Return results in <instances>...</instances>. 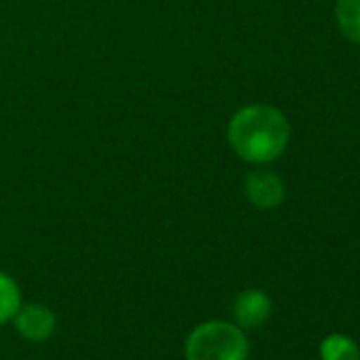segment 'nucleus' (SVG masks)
Listing matches in <instances>:
<instances>
[{"label":"nucleus","mask_w":360,"mask_h":360,"mask_svg":"<svg viewBox=\"0 0 360 360\" xmlns=\"http://www.w3.org/2000/svg\"><path fill=\"white\" fill-rule=\"evenodd\" d=\"M290 140V125L282 110L269 104L240 108L229 123L233 150L250 163H271L280 159Z\"/></svg>","instance_id":"nucleus-1"},{"label":"nucleus","mask_w":360,"mask_h":360,"mask_svg":"<svg viewBox=\"0 0 360 360\" xmlns=\"http://www.w3.org/2000/svg\"><path fill=\"white\" fill-rule=\"evenodd\" d=\"M250 343L236 322L210 320L198 324L185 341L187 360H248Z\"/></svg>","instance_id":"nucleus-2"},{"label":"nucleus","mask_w":360,"mask_h":360,"mask_svg":"<svg viewBox=\"0 0 360 360\" xmlns=\"http://www.w3.org/2000/svg\"><path fill=\"white\" fill-rule=\"evenodd\" d=\"M244 191L250 204L259 210L278 208L286 198L284 180L269 169H255L244 180Z\"/></svg>","instance_id":"nucleus-3"},{"label":"nucleus","mask_w":360,"mask_h":360,"mask_svg":"<svg viewBox=\"0 0 360 360\" xmlns=\"http://www.w3.org/2000/svg\"><path fill=\"white\" fill-rule=\"evenodd\" d=\"M18 328V333L28 341H47L58 326L56 314L39 303H28L18 309L15 318L11 320Z\"/></svg>","instance_id":"nucleus-4"},{"label":"nucleus","mask_w":360,"mask_h":360,"mask_svg":"<svg viewBox=\"0 0 360 360\" xmlns=\"http://www.w3.org/2000/svg\"><path fill=\"white\" fill-rule=\"evenodd\" d=\"M231 314L240 328H259L271 316V299L257 288L244 290L236 297Z\"/></svg>","instance_id":"nucleus-5"},{"label":"nucleus","mask_w":360,"mask_h":360,"mask_svg":"<svg viewBox=\"0 0 360 360\" xmlns=\"http://www.w3.org/2000/svg\"><path fill=\"white\" fill-rule=\"evenodd\" d=\"M335 20L341 34L349 43L360 45V0H337Z\"/></svg>","instance_id":"nucleus-6"},{"label":"nucleus","mask_w":360,"mask_h":360,"mask_svg":"<svg viewBox=\"0 0 360 360\" xmlns=\"http://www.w3.org/2000/svg\"><path fill=\"white\" fill-rule=\"evenodd\" d=\"M20 307H22V290L18 282L5 271H0V324L11 322Z\"/></svg>","instance_id":"nucleus-7"},{"label":"nucleus","mask_w":360,"mask_h":360,"mask_svg":"<svg viewBox=\"0 0 360 360\" xmlns=\"http://www.w3.org/2000/svg\"><path fill=\"white\" fill-rule=\"evenodd\" d=\"M320 358L322 360H360V349L354 339L333 333L320 343Z\"/></svg>","instance_id":"nucleus-8"}]
</instances>
